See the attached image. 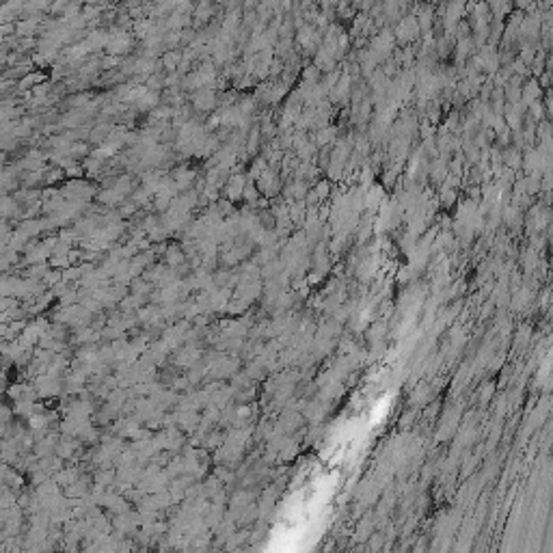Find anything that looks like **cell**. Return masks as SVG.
I'll use <instances>...</instances> for the list:
<instances>
[{
	"label": "cell",
	"mask_w": 553,
	"mask_h": 553,
	"mask_svg": "<svg viewBox=\"0 0 553 553\" xmlns=\"http://www.w3.org/2000/svg\"><path fill=\"white\" fill-rule=\"evenodd\" d=\"M0 391H3V378H0Z\"/></svg>",
	"instance_id": "1"
}]
</instances>
